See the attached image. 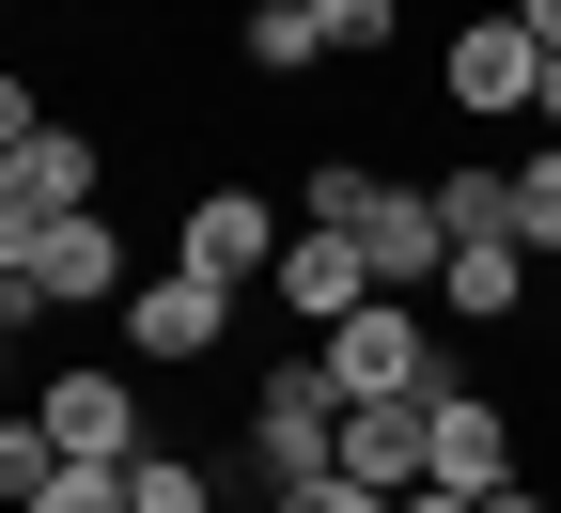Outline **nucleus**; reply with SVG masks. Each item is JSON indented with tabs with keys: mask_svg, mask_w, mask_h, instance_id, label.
<instances>
[{
	"mask_svg": "<svg viewBox=\"0 0 561 513\" xmlns=\"http://www.w3.org/2000/svg\"><path fill=\"white\" fill-rule=\"evenodd\" d=\"M140 280H125V234L79 202V218H0V312H125Z\"/></svg>",
	"mask_w": 561,
	"mask_h": 513,
	"instance_id": "1",
	"label": "nucleus"
},
{
	"mask_svg": "<svg viewBox=\"0 0 561 513\" xmlns=\"http://www.w3.org/2000/svg\"><path fill=\"white\" fill-rule=\"evenodd\" d=\"M312 358H328V389H343V405H437V389H468V374H453V342L421 327V296H375V312H343Z\"/></svg>",
	"mask_w": 561,
	"mask_h": 513,
	"instance_id": "2",
	"label": "nucleus"
},
{
	"mask_svg": "<svg viewBox=\"0 0 561 513\" xmlns=\"http://www.w3.org/2000/svg\"><path fill=\"white\" fill-rule=\"evenodd\" d=\"M79 202H94V140L47 125L32 79H16V94H0V218H79Z\"/></svg>",
	"mask_w": 561,
	"mask_h": 513,
	"instance_id": "3",
	"label": "nucleus"
},
{
	"mask_svg": "<svg viewBox=\"0 0 561 513\" xmlns=\"http://www.w3.org/2000/svg\"><path fill=\"white\" fill-rule=\"evenodd\" d=\"M250 452H265V482H280V498L343 467V389H328V358H280V374H265V405H250Z\"/></svg>",
	"mask_w": 561,
	"mask_h": 513,
	"instance_id": "4",
	"label": "nucleus"
},
{
	"mask_svg": "<svg viewBox=\"0 0 561 513\" xmlns=\"http://www.w3.org/2000/svg\"><path fill=\"white\" fill-rule=\"evenodd\" d=\"M280 249H297V234H280V202H265V187H203V202H187V234H172V265H203L219 296H265Z\"/></svg>",
	"mask_w": 561,
	"mask_h": 513,
	"instance_id": "5",
	"label": "nucleus"
},
{
	"mask_svg": "<svg viewBox=\"0 0 561 513\" xmlns=\"http://www.w3.org/2000/svg\"><path fill=\"white\" fill-rule=\"evenodd\" d=\"M359 265H375V296H437V265H453V218H437V187H359Z\"/></svg>",
	"mask_w": 561,
	"mask_h": 513,
	"instance_id": "6",
	"label": "nucleus"
},
{
	"mask_svg": "<svg viewBox=\"0 0 561 513\" xmlns=\"http://www.w3.org/2000/svg\"><path fill=\"white\" fill-rule=\"evenodd\" d=\"M32 420H47V452H62V467H140V452H157L125 374H47V389H32Z\"/></svg>",
	"mask_w": 561,
	"mask_h": 513,
	"instance_id": "7",
	"label": "nucleus"
},
{
	"mask_svg": "<svg viewBox=\"0 0 561 513\" xmlns=\"http://www.w3.org/2000/svg\"><path fill=\"white\" fill-rule=\"evenodd\" d=\"M437 94H453L468 125H500V109H530V94H546V47H530V16H468V32L437 47Z\"/></svg>",
	"mask_w": 561,
	"mask_h": 513,
	"instance_id": "8",
	"label": "nucleus"
},
{
	"mask_svg": "<svg viewBox=\"0 0 561 513\" xmlns=\"http://www.w3.org/2000/svg\"><path fill=\"white\" fill-rule=\"evenodd\" d=\"M125 342L157 358V374H187V358H219V342H234V296H219L203 265H157V280L125 296Z\"/></svg>",
	"mask_w": 561,
	"mask_h": 513,
	"instance_id": "9",
	"label": "nucleus"
},
{
	"mask_svg": "<svg viewBox=\"0 0 561 513\" xmlns=\"http://www.w3.org/2000/svg\"><path fill=\"white\" fill-rule=\"evenodd\" d=\"M530 452H515V420L483 405V389H437V420H421V482H453V498H500Z\"/></svg>",
	"mask_w": 561,
	"mask_h": 513,
	"instance_id": "10",
	"label": "nucleus"
},
{
	"mask_svg": "<svg viewBox=\"0 0 561 513\" xmlns=\"http://www.w3.org/2000/svg\"><path fill=\"white\" fill-rule=\"evenodd\" d=\"M297 327H343V312H375V265H359V234L343 218H297V249H280V280H265Z\"/></svg>",
	"mask_w": 561,
	"mask_h": 513,
	"instance_id": "11",
	"label": "nucleus"
},
{
	"mask_svg": "<svg viewBox=\"0 0 561 513\" xmlns=\"http://www.w3.org/2000/svg\"><path fill=\"white\" fill-rule=\"evenodd\" d=\"M421 420H437V405H343V482L421 498Z\"/></svg>",
	"mask_w": 561,
	"mask_h": 513,
	"instance_id": "12",
	"label": "nucleus"
},
{
	"mask_svg": "<svg viewBox=\"0 0 561 513\" xmlns=\"http://www.w3.org/2000/svg\"><path fill=\"white\" fill-rule=\"evenodd\" d=\"M515 296H530V249H515V234H500V249H453V265H437V312H453V327H500Z\"/></svg>",
	"mask_w": 561,
	"mask_h": 513,
	"instance_id": "13",
	"label": "nucleus"
},
{
	"mask_svg": "<svg viewBox=\"0 0 561 513\" xmlns=\"http://www.w3.org/2000/svg\"><path fill=\"white\" fill-rule=\"evenodd\" d=\"M437 218H453V249H500V234H515V172H500V156L437 172Z\"/></svg>",
	"mask_w": 561,
	"mask_h": 513,
	"instance_id": "14",
	"label": "nucleus"
},
{
	"mask_svg": "<svg viewBox=\"0 0 561 513\" xmlns=\"http://www.w3.org/2000/svg\"><path fill=\"white\" fill-rule=\"evenodd\" d=\"M250 62H265V79H312V62H328V16H312V0H250V32H234Z\"/></svg>",
	"mask_w": 561,
	"mask_h": 513,
	"instance_id": "15",
	"label": "nucleus"
},
{
	"mask_svg": "<svg viewBox=\"0 0 561 513\" xmlns=\"http://www.w3.org/2000/svg\"><path fill=\"white\" fill-rule=\"evenodd\" d=\"M515 249L561 265V140H530V156H515Z\"/></svg>",
	"mask_w": 561,
	"mask_h": 513,
	"instance_id": "16",
	"label": "nucleus"
},
{
	"mask_svg": "<svg viewBox=\"0 0 561 513\" xmlns=\"http://www.w3.org/2000/svg\"><path fill=\"white\" fill-rule=\"evenodd\" d=\"M125 498H140V513H219V482H203V452H140V467H125Z\"/></svg>",
	"mask_w": 561,
	"mask_h": 513,
	"instance_id": "17",
	"label": "nucleus"
},
{
	"mask_svg": "<svg viewBox=\"0 0 561 513\" xmlns=\"http://www.w3.org/2000/svg\"><path fill=\"white\" fill-rule=\"evenodd\" d=\"M16 513H140V498H125V467H47Z\"/></svg>",
	"mask_w": 561,
	"mask_h": 513,
	"instance_id": "18",
	"label": "nucleus"
},
{
	"mask_svg": "<svg viewBox=\"0 0 561 513\" xmlns=\"http://www.w3.org/2000/svg\"><path fill=\"white\" fill-rule=\"evenodd\" d=\"M312 16H328V47H359V62L405 47V0H312Z\"/></svg>",
	"mask_w": 561,
	"mask_h": 513,
	"instance_id": "19",
	"label": "nucleus"
},
{
	"mask_svg": "<svg viewBox=\"0 0 561 513\" xmlns=\"http://www.w3.org/2000/svg\"><path fill=\"white\" fill-rule=\"evenodd\" d=\"M265 513H405V498H375V482H343V467H328V482H297V498H265Z\"/></svg>",
	"mask_w": 561,
	"mask_h": 513,
	"instance_id": "20",
	"label": "nucleus"
},
{
	"mask_svg": "<svg viewBox=\"0 0 561 513\" xmlns=\"http://www.w3.org/2000/svg\"><path fill=\"white\" fill-rule=\"evenodd\" d=\"M530 125H546V140H561V47H546V94H530Z\"/></svg>",
	"mask_w": 561,
	"mask_h": 513,
	"instance_id": "21",
	"label": "nucleus"
},
{
	"mask_svg": "<svg viewBox=\"0 0 561 513\" xmlns=\"http://www.w3.org/2000/svg\"><path fill=\"white\" fill-rule=\"evenodd\" d=\"M483 513H546V482H530V467H515V482H500V498H483Z\"/></svg>",
	"mask_w": 561,
	"mask_h": 513,
	"instance_id": "22",
	"label": "nucleus"
},
{
	"mask_svg": "<svg viewBox=\"0 0 561 513\" xmlns=\"http://www.w3.org/2000/svg\"><path fill=\"white\" fill-rule=\"evenodd\" d=\"M515 16H530V47H561V0H515Z\"/></svg>",
	"mask_w": 561,
	"mask_h": 513,
	"instance_id": "23",
	"label": "nucleus"
},
{
	"mask_svg": "<svg viewBox=\"0 0 561 513\" xmlns=\"http://www.w3.org/2000/svg\"><path fill=\"white\" fill-rule=\"evenodd\" d=\"M405 513H483V498H453V482H421V498H405Z\"/></svg>",
	"mask_w": 561,
	"mask_h": 513,
	"instance_id": "24",
	"label": "nucleus"
},
{
	"mask_svg": "<svg viewBox=\"0 0 561 513\" xmlns=\"http://www.w3.org/2000/svg\"><path fill=\"white\" fill-rule=\"evenodd\" d=\"M546 342H561V312H546Z\"/></svg>",
	"mask_w": 561,
	"mask_h": 513,
	"instance_id": "25",
	"label": "nucleus"
}]
</instances>
